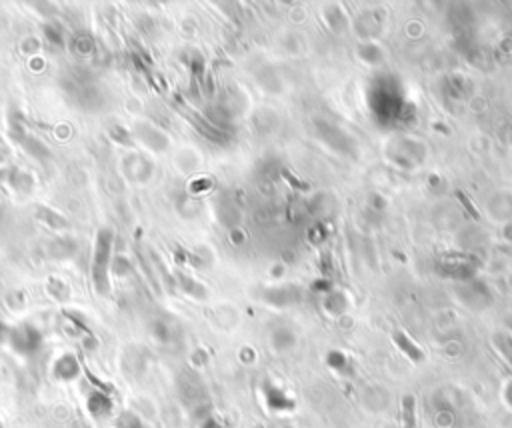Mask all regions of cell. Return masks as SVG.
<instances>
[{"mask_svg":"<svg viewBox=\"0 0 512 428\" xmlns=\"http://www.w3.org/2000/svg\"><path fill=\"white\" fill-rule=\"evenodd\" d=\"M405 428H417L414 420V398L405 396Z\"/></svg>","mask_w":512,"mask_h":428,"instance_id":"cell-1","label":"cell"}]
</instances>
